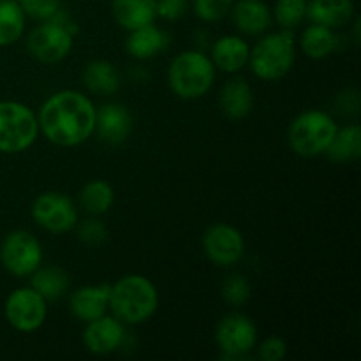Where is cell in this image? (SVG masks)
I'll list each match as a JSON object with an SVG mask.
<instances>
[{
  "label": "cell",
  "instance_id": "cell-28",
  "mask_svg": "<svg viewBox=\"0 0 361 361\" xmlns=\"http://www.w3.org/2000/svg\"><path fill=\"white\" fill-rule=\"evenodd\" d=\"M271 18L282 30H293L307 18V0H277Z\"/></svg>",
  "mask_w": 361,
  "mask_h": 361
},
{
  "label": "cell",
  "instance_id": "cell-30",
  "mask_svg": "<svg viewBox=\"0 0 361 361\" xmlns=\"http://www.w3.org/2000/svg\"><path fill=\"white\" fill-rule=\"evenodd\" d=\"M233 4L235 0H192L196 16L207 23H215L228 16Z\"/></svg>",
  "mask_w": 361,
  "mask_h": 361
},
{
  "label": "cell",
  "instance_id": "cell-1",
  "mask_svg": "<svg viewBox=\"0 0 361 361\" xmlns=\"http://www.w3.org/2000/svg\"><path fill=\"white\" fill-rule=\"evenodd\" d=\"M95 109L85 94L60 90L41 106L39 130L56 147H78L94 134Z\"/></svg>",
  "mask_w": 361,
  "mask_h": 361
},
{
  "label": "cell",
  "instance_id": "cell-13",
  "mask_svg": "<svg viewBox=\"0 0 361 361\" xmlns=\"http://www.w3.org/2000/svg\"><path fill=\"white\" fill-rule=\"evenodd\" d=\"M123 323L104 314L102 317L88 321L83 331V344L94 355H111L123 344Z\"/></svg>",
  "mask_w": 361,
  "mask_h": 361
},
{
  "label": "cell",
  "instance_id": "cell-29",
  "mask_svg": "<svg viewBox=\"0 0 361 361\" xmlns=\"http://www.w3.org/2000/svg\"><path fill=\"white\" fill-rule=\"evenodd\" d=\"M222 298L233 307H242L250 298V284L243 275L233 274L222 284Z\"/></svg>",
  "mask_w": 361,
  "mask_h": 361
},
{
  "label": "cell",
  "instance_id": "cell-11",
  "mask_svg": "<svg viewBox=\"0 0 361 361\" xmlns=\"http://www.w3.org/2000/svg\"><path fill=\"white\" fill-rule=\"evenodd\" d=\"M215 342L226 360H245L257 344L256 324L242 314H229L215 330Z\"/></svg>",
  "mask_w": 361,
  "mask_h": 361
},
{
  "label": "cell",
  "instance_id": "cell-6",
  "mask_svg": "<svg viewBox=\"0 0 361 361\" xmlns=\"http://www.w3.org/2000/svg\"><path fill=\"white\" fill-rule=\"evenodd\" d=\"M39 122L27 104L18 101H0V152L20 154L35 143Z\"/></svg>",
  "mask_w": 361,
  "mask_h": 361
},
{
  "label": "cell",
  "instance_id": "cell-27",
  "mask_svg": "<svg viewBox=\"0 0 361 361\" xmlns=\"http://www.w3.org/2000/svg\"><path fill=\"white\" fill-rule=\"evenodd\" d=\"M113 201H115L113 187L104 180H92L80 192V204L92 215L106 214L113 207Z\"/></svg>",
  "mask_w": 361,
  "mask_h": 361
},
{
  "label": "cell",
  "instance_id": "cell-34",
  "mask_svg": "<svg viewBox=\"0 0 361 361\" xmlns=\"http://www.w3.org/2000/svg\"><path fill=\"white\" fill-rule=\"evenodd\" d=\"M189 4L190 0H155L157 18L168 21L180 20L187 13V9H189Z\"/></svg>",
  "mask_w": 361,
  "mask_h": 361
},
{
  "label": "cell",
  "instance_id": "cell-17",
  "mask_svg": "<svg viewBox=\"0 0 361 361\" xmlns=\"http://www.w3.org/2000/svg\"><path fill=\"white\" fill-rule=\"evenodd\" d=\"M250 46L238 35H224L212 46V62L222 73H238L249 63Z\"/></svg>",
  "mask_w": 361,
  "mask_h": 361
},
{
  "label": "cell",
  "instance_id": "cell-23",
  "mask_svg": "<svg viewBox=\"0 0 361 361\" xmlns=\"http://www.w3.org/2000/svg\"><path fill=\"white\" fill-rule=\"evenodd\" d=\"M30 288L46 302L60 300L69 289V274L60 267H39L30 275Z\"/></svg>",
  "mask_w": 361,
  "mask_h": 361
},
{
  "label": "cell",
  "instance_id": "cell-10",
  "mask_svg": "<svg viewBox=\"0 0 361 361\" xmlns=\"http://www.w3.org/2000/svg\"><path fill=\"white\" fill-rule=\"evenodd\" d=\"M74 44V35L69 28L46 20L37 25L27 37V48L37 62L59 63L71 53Z\"/></svg>",
  "mask_w": 361,
  "mask_h": 361
},
{
  "label": "cell",
  "instance_id": "cell-24",
  "mask_svg": "<svg viewBox=\"0 0 361 361\" xmlns=\"http://www.w3.org/2000/svg\"><path fill=\"white\" fill-rule=\"evenodd\" d=\"M326 155L330 161L344 164L361 157V127L358 123H351L348 127L337 129Z\"/></svg>",
  "mask_w": 361,
  "mask_h": 361
},
{
  "label": "cell",
  "instance_id": "cell-32",
  "mask_svg": "<svg viewBox=\"0 0 361 361\" xmlns=\"http://www.w3.org/2000/svg\"><path fill=\"white\" fill-rule=\"evenodd\" d=\"M25 16L46 21L60 9V0H18Z\"/></svg>",
  "mask_w": 361,
  "mask_h": 361
},
{
  "label": "cell",
  "instance_id": "cell-16",
  "mask_svg": "<svg viewBox=\"0 0 361 361\" xmlns=\"http://www.w3.org/2000/svg\"><path fill=\"white\" fill-rule=\"evenodd\" d=\"M229 13L235 27L245 35H261L274 21L271 9L263 0H236Z\"/></svg>",
  "mask_w": 361,
  "mask_h": 361
},
{
  "label": "cell",
  "instance_id": "cell-14",
  "mask_svg": "<svg viewBox=\"0 0 361 361\" xmlns=\"http://www.w3.org/2000/svg\"><path fill=\"white\" fill-rule=\"evenodd\" d=\"M133 130V116L126 106L108 102L95 109V130L106 145H122Z\"/></svg>",
  "mask_w": 361,
  "mask_h": 361
},
{
  "label": "cell",
  "instance_id": "cell-35",
  "mask_svg": "<svg viewBox=\"0 0 361 361\" xmlns=\"http://www.w3.org/2000/svg\"><path fill=\"white\" fill-rule=\"evenodd\" d=\"M337 104V111L342 116H353L360 111V94L356 88H348L342 92L335 101Z\"/></svg>",
  "mask_w": 361,
  "mask_h": 361
},
{
  "label": "cell",
  "instance_id": "cell-19",
  "mask_svg": "<svg viewBox=\"0 0 361 361\" xmlns=\"http://www.w3.org/2000/svg\"><path fill=\"white\" fill-rule=\"evenodd\" d=\"M219 104L228 118L243 120L254 108L252 87L243 78H233L222 87Z\"/></svg>",
  "mask_w": 361,
  "mask_h": 361
},
{
  "label": "cell",
  "instance_id": "cell-8",
  "mask_svg": "<svg viewBox=\"0 0 361 361\" xmlns=\"http://www.w3.org/2000/svg\"><path fill=\"white\" fill-rule=\"evenodd\" d=\"M32 219L39 228L49 233H67L76 228L78 207L69 196L60 192H42L32 203Z\"/></svg>",
  "mask_w": 361,
  "mask_h": 361
},
{
  "label": "cell",
  "instance_id": "cell-5",
  "mask_svg": "<svg viewBox=\"0 0 361 361\" xmlns=\"http://www.w3.org/2000/svg\"><path fill=\"white\" fill-rule=\"evenodd\" d=\"M337 129V123L328 113L309 109L300 113L289 126V147L302 157H317L326 154Z\"/></svg>",
  "mask_w": 361,
  "mask_h": 361
},
{
  "label": "cell",
  "instance_id": "cell-33",
  "mask_svg": "<svg viewBox=\"0 0 361 361\" xmlns=\"http://www.w3.org/2000/svg\"><path fill=\"white\" fill-rule=\"evenodd\" d=\"M286 355H288V345L281 337H268L257 345V358L263 361H282Z\"/></svg>",
  "mask_w": 361,
  "mask_h": 361
},
{
  "label": "cell",
  "instance_id": "cell-22",
  "mask_svg": "<svg viewBox=\"0 0 361 361\" xmlns=\"http://www.w3.org/2000/svg\"><path fill=\"white\" fill-rule=\"evenodd\" d=\"M83 83L90 94L109 97L120 90L122 78L116 67L108 60H92L83 71Z\"/></svg>",
  "mask_w": 361,
  "mask_h": 361
},
{
  "label": "cell",
  "instance_id": "cell-7",
  "mask_svg": "<svg viewBox=\"0 0 361 361\" xmlns=\"http://www.w3.org/2000/svg\"><path fill=\"white\" fill-rule=\"evenodd\" d=\"M0 263L14 277H30L42 264L41 242L23 229L11 231L0 245Z\"/></svg>",
  "mask_w": 361,
  "mask_h": 361
},
{
  "label": "cell",
  "instance_id": "cell-18",
  "mask_svg": "<svg viewBox=\"0 0 361 361\" xmlns=\"http://www.w3.org/2000/svg\"><path fill=\"white\" fill-rule=\"evenodd\" d=\"M355 16L353 0H307V18L328 28H341Z\"/></svg>",
  "mask_w": 361,
  "mask_h": 361
},
{
  "label": "cell",
  "instance_id": "cell-31",
  "mask_svg": "<svg viewBox=\"0 0 361 361\" xmlns=\"http://www.w3.org/2000/svg\"><path fill=\"white\" fill-rule=\"evenodd\" d=\"M78 238L87 245H101L108 240V228L104 222L99 219H85V221H78Z\"/></svg>",
  "mask_w": 361,
  "mask_h": 361
},
{
  "label": "cell",
  "instance_id": "cell-25",
  "mask_svg": "<svg viewBox=\"0 0 361 361\" xmlns=\"http://www.w3.org/2000/svg\"><path fill=\"white\" fill-rule=\"evenodd\" d=\"M338 39L334 34V30L323 25L312 23L305 28L300 39V48L309 59L321 60L324 56L331 55L337 49Z\"/></svg>",
  "mask_w": 361,
  "mask_h": 361
},
{
  "label": "cell",
  "instance_id": "cell-26",
  "mask_svg": "<svg viewBox=\"0 0 361 361\" xmlns=\"http://www.w3.org/2000/svg\"><path fill=\"white\" fill-rule=\"evenodd\" d=\"M25 23L27 16L18 0H0V48L20 41Z\"/></svg>",
  "mask_w": 361,
  "mask_h": 361
},
{
  "label": "cell",
  "instance_id": "cell-15",
  "mask_svg": "<svg viewBox=\"0 0 361 361\" xmlns=\"http://www.w3.org/2000/svg\"><path fill=\"white\" fill-rule=\"evenodd\" d=\"M109 289L111 284L83 286L69 296V310L78 321H94L108 314L109 309Z\"/></svg>",
  "mask_w": 361,
  "mask_h": 361
},
{
  "label": "cell",
  "instance_id": "cell-2",
  "mask_svg": "<svg viewBox=\"0 0 361 361\" xmlns=\"http://www.w3.org/2000/svg\"><path fill=\"white\" fill-rule=\"evenodd\" d=\"M157 307V288L143 275H126L109 289V310L123 324L147 323Z\"/></svg>",
  "mask_w": 361,
  "mask_h": 361
},
{
  "label": "cell",
  "instance_id": "cell-4",
  "mask_svg": "<svg viewBox=\"0 0 361 361\" xmlns=\"http://www.w3.org/2000/svg\"><path fill=\"white\" fill-rule=\"evenodd\" d=\"M295 56V35L291 30H281L264 35L254 48H250L249 66L254 76L259 80L277 81L291 71Z\"/></svg>",
  "mask_w": 361,
  "mask_h": 361
},
{
  "label": "cell",
  "instance_id": "cell-12",
  "mask_svg": "<svg viewBox=\"0 0 361 361\" xmlns=\"http://www.w3.org/2000/svg\"><path fill=\"white\" fill-rule=\"evenodd\" d=\"M203 250L208 259L217 267H233L245 252V240L233 226L214 224L204 231Z\"/></svg>",
  "mask_w": 361,
  "mask_h": 361
},
{
  "label": "cell",
  "instance_id": "cell-3",
  "mask_svg": "<svg viewBox=\"0 0 361 361\" xmlns=\"http://www.w3.org/2000/svg\"><path fill=\"white\" fill-rule=\"evenodd\" d=\"M168 81L176 97L194 101L203 97L212 88L215 81V66L203 51L187 49L173 59Z\"/></svg>",
  "mask_w": 361,
  "mask_h": 361
},
{
  "label": "cell",
  "instance_id": "cell-9",
  "mask_svg": "<svg viewBox=\"0 0 361 361\" xmlns=\"http://www.w3.org/2000/svg\"><path fill=\"white\" fill-rule=\"evenodd\" d=\"M4 314L11 326L21 334H32L44 324L48 316L46 300L32 288H18L7 296Z\"/></svg>",
  "mask_w": 361,
  "mask_h": 361
},
{
  "label": "cell",
  "instance_id": "cell-20",
  "mask_svg": "<svg viewBox=\"0 0 361 361\" xmlns=\"http://www.w3.org/2000/svg\"><path fill=\"white\" fill-rule=\"evenodd\" d=\"M169 44V35L154 23L145 25V27L136 28L129 32L126 48L133 59L148 60L157 56L159 53L164 51Z\"/></svg>",
  "mask_w": 361,
  "mask_h": 361
},
{
  "label": "cell",
  "instance_id": "cell-21",
  "mask_svg": "<svg viewBox=\"0 0 361 361\" xmlns=\"http://www.w3.org/2000/svg\"><path fill=\"white\" fill-rule=\"evenodd\" d=\"M111 13L116 23L130 32L154 23L157 7L155 0H113Z\"/></svg>",
  "mask_w": 361,
  "mask_h": 361
}]
</instances>
